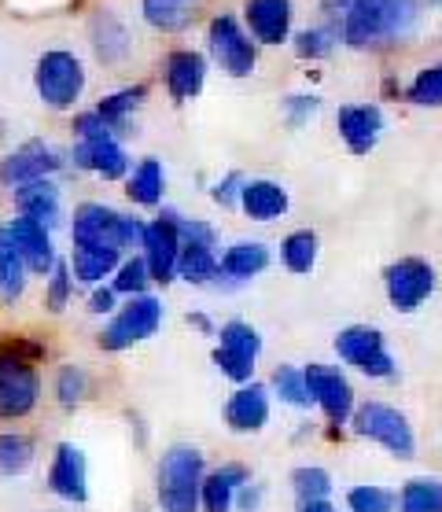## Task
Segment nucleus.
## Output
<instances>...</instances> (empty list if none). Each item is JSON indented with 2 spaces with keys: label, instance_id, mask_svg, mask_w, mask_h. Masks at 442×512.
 <instances>
[{
  "label": "nucleus",
  "instance_id": "f257e3e1",
  "mask_svg": "<svg viewBox=\"0 0 442 512\" xmlns=\"http://www.w3.org/2000/svg\"><path fill=\"white\" fill-rule=\"evenodd\" d=\"M420 0H354L343 15V41L350 48H380L413 34Z\"/></svg>",
  "mask_w": 442,
  "mask_h": 512
},
{
  "label": "nucleus",
  "instance_id": "f03ea898",
  "mask_svg": "<svg viewBox=\"0 0 442 512\" xmlns=\"http://www.w3.org/2000/svg\"><path fill=\"white\" fill-rule=\"evenodd\" d=\"M203 454L196 446H170L159 461V509L199 512L203 509Z\"/></svg>",
  "mask_w": 442,
  "mask_h": 512
},
{
  "label": "nucleus",
  "instance_id": "7ed1b4c3",
  "mask_svg": "<svg viewBox=\"0 0 442 512\" xmlns=\"http://www.w3.org/2000/svg\"><path fill=\"white\" fill-rule=\"evenodd\" d=\"M34 89L41 96V104L52 111H67L82 100L85 93V67L82 59L67 52V48H48L37 56L34 67Z\"/></svg>",
  "mask_w": 442,
  "mask_h": 512
},
{
  "label": "nucleus",
  "instance_id": "20e7f679",
  "mask_svg": "<svg viewBox=\"0 0 442 512\" xmlns=\"http://www.w3.org/2000/svg\"><path fill=\"white\" fill-rule=\"evenodd\" d=\"M354 431L369 443L384 446L387 454L395 457H417V435L409 428L406 413H398L395 406L387 402H365V406L354 409Z\"/></svg>",
  "mask_w": 442,
  "mask_h": 512
},
{
  "label": "nucleus",
  "instance_id": "39448f33",
  "mask_svg": "<svg viewBox=\"0 0 442 512\" xmlns=\"http://www.w3.org/2000/svg\"><path fill=\"white\" fill-rule=\"evenodd\" d=\"M339 361H347L350 369H358L369 380H391L395 376V358L384 343V332L369 325H350L336 336Z\"/></svg>",
  "mask_w": 442,
  "mask_h": 512
},
{
  "label": "nucleus",
  "instance_id": "423d86ee",
  "mask_svg": "<svg viewBox=\"0 0 442 512\" xmlns=\"http://www.w3.org/2000/svg\"><path fill=\"white\" fill-rule=\"evenodd\" d=\"M163 325V303L155 295H133L115 317L111 325L100 332V347L104 350H126L133 343L152 339Z\"/></svg>",
  "mask_w": 442,
  "mask_h": 512
},
{
  "label": "nucleus",
  "instance_id": "0eeeda50",
  "mask_svg": "<svg viewBox=\"0 0 442 512\" xmlns=\"http://www.w3.org/2000/svg\"><path fill=\"white\" fill-rule=\"evenodd\" d=\"M41 398V376L34 361L0 354V420H23Z\"/></svg>",
  "mask_w": 442,
  "mask_h": 512
},
{
  "label": "nucleus",
  "instance_id": "6e6552de",
  "mask_svg": "<svg viewBox=\"0 0 442 512\" xmlns=\"http://www.w3.org/2000/svg\"><path fill=\"white\" fill-rule=\"evenodd\" d=\"M74 247H96V251H126V214L104 207V203H82L70 222Z\"/></svg>",
  "mask_w": 442,
  "mask_h": 512
},
{
  "label": "nucleus",
  "instance_id": "1a4fd4ad",
  "mask_svg": "<svg viewBox=\"0 0 442 512\" xmlns=\"http://www.w3.org/2000/svg\"><path fill=\"white\" fill-rule=\"evenodd\" d=\"M384 288L387 303L395 306L398 314H413L435 291V269L424 258H398L384 269Z\"/></svg>",
  "mask_w": 442,
  "mask_h": 512
},
{
  "label": "nucleus",
  "instance_id": "9d476101",
  "mask_svg": "<svg viewBox=\"0 0 442 512\" xmlns=\"http://www.w3.org/2000/svg\"><path fill=\"white\" fill-rule=\"evenodd\" d=\"M140 255L152 269V280H159V284L177 280V262H181V214L177 210L166 207L155 222H148Z\"/></svg>",
  "mask_w": 442,
  "mask_h": 512
},
{
  "label": "nucleus",
  "instance_id": "9b49d317",
  "mask_svg": "<svg viewBox=\"0 0 442 512\" xmlns=\"http://www.w3.org/2000/svg\"><path fill=\"white\" fill-rule=\"evenodd\" d=\"M207 45H210L214 63H218L229 78H247V74H255V63H258L255 41L240 30V23H236L233 15H218V19H210Z\"/></svg>",
  "mask_w": 442,
  "mask_h": 512
},
{
  "label": "nucleus",
  "instance_id": "f8f14e48",
  "mask_svg": "<svg viewBox=\"0 0 442 512\" xmlns=\"http://www.w3.org/2000/svg\"><path fill=\"white\" fill-rule=\"evenodd\" d=\"M214 229L196 218H181V262H177V277L188 284H210L218 277V255H214Z\"/></svg>",
  "mask_w": 442,
  "mask_h": 512
},
{
  "label": "nucleus",
  "instance_id": "ddd939ff",
  "mask_svg": "<svg viewBox=\"0 0 442 512\" xmlns=\"http://www.w3.org/2000/svg\"><path fill=\"white\" fill-rule=\"evenodd\" d=\"M63 170V155L56 148H48L41 140H30L23 148H15L0 159V185L4 188H23L34 185V181H45V177L59 174Z\"/></svg>",
  "mask_w": 442,
  "mask_h": 512
},
{
  "label": "nucleus",
  "instance_id": "4468645a",
  "mask_svg": "<svg viewBox=\"0 0 442 512\" xmlns=\"http://www.w3.org/2000/svg\"><path fill=\"white\" fill-rule=\"evenodd\" d=\"M303 373H306V387L314 395V406L325 409V417L332 424H347L354 417V387H350L347 376L339 373V369H332V365H321V361L306 365Z\"/></svg>",
  "mask_w": 442,
  "mask_h": 512
},
{
  "label": "nucleus",
  "instance_id": "2eb2a0df",
  "mask_svg": "<svg viewBox=\"0 0 442 512\" xmlns=\"http://www.w3.org/2000/svg\"><path fill=\"white\" fill-rule=\"evenodd\" d=\"M48 490L67 505H85V498H89V461H85L82 446H56L52 465H48Z\"/></svg>",
  "mask_w": 442,
  "mask_h": 512
},
{
  "label": "nucleus",
  "instance_id": "dca6fc26",
  "mask_svg": "<svg viewBox=\"0 0 442 512\" xmlns=\"http://www.w3.org/2000/svg\"><path fill=\"white\" fill-rule=\"evenodd\" d=\"M8 233H12L15 247H19V255H23L26 269L37 273V277H52V269H56V247H52V229L34 218H12L8 222Z\"/></svg>",
  "mask_w": 442,
  "mask_h": 512
},
{
  "label": "nucleus",
  "instance_id": "f3484780",
  "mask_svg": "<svg viewBox=\"0 0 442 512\" xmlns=\"http://www.w3.org/2000/svg\"><path fill=\"white\" fill-rule=\"evenodd\" d=\"M70 159H74V166H82V170H93V174H100L104 181H118V177L129 174L126 148L118 144L115 133H100V137L78 140Z\"/></svg>",
  "mask_w": 442,
  "mask_h": 512
},
{
  "label": "nucleus",
  "instance_id": "a211bd4d",
  "mask_svg": "<svg viewBox=\"0 0 442 512\" xmlns=\"http://www.w3.org/2000/svg\"><path fill=\"white\" fill-rule=\"evenodd\" d=\"M336 126H339V137H343V144H347L350 152L369 155L376 148L380 133H384V115H380V107L376 104H350V107H339Z\"/></svg>",
  "mask_w": 442,
  "mask_h": 512
},
{
  "label": "nucleus",
  "instance_id": "6ab92c4d",
  "mask_svg": "<svg viewBox=\"0 0 442 512\" xmlns=\"http://www.w3.org/2000/svg\"><path fill=\"white\" fill-rule=\"evenodd\" d=\"M203 82H207V59L196 48H174L166 56V89L174 100H196L203 93Z\"/></svg>",
  "mask_w": 442,
  "mask_h": 512
},
{
  "label": "nucleus",
  "instance_id": "aec40b11",
  "mask_svg": "<svg viewBox=\"0 0 442 512\" xmlns=\"http://www.w3.org/2000/svg\"><path fill=\"white\" fill-rule=\"evenodd\" d=\"M244 19L262 45H280L291 34V0H247Z\"/></svg>",
  "mask_w": 442,
  "mask_h": 512
},
{
  "label": "nucleus",
  "instance_id": "412c9836",
  "mask_svg": "<svg viewBox=\"0 0 442 512\" xmlns=\"http://www.w3.org/2000/svg\"><path fill=\"white\" fill-rule=\"evenodd\" d=\"M269 420V391L262 384H240V391H233V398L225 402V424L240 435L262 431Z\"/></svg>",
  "mask_w": 442,
  "mask_h": 512
},
{
  "label": "nucleus",
  "instance_id": "4be33fe9",
  "mask_svg": "<svg viewBox=\"0 0 442 512\" xmlns=\"http://www.w3.org/2000/svg\"><path fill=\"white\" fill-rule=\"evenodd\" d=\"M240 210L251 222H277L288 214V188L269 181V177H255L240 192Z\"/></svg>",
  "mask_w": 442,
  "mask_h": 512
},
{
  "label": "nucleus",
  "instance_id": "5701e85b",
  "mask_svg": "<svg viewBox=\"0 0 442 512\" xmlns=\"http://www.w3.org/2000/svg\"><path fill=\"white\" fill-rule=\"evenodd\" d=\"M251 483L244 465H221L203 479V512H229L236 505V490Z\"/></svg>",
  "mask_w": 442,
  "mask_h": 512
},
{
  "label": "nucleus",
  "instance_id": "b1692460",
  "mask_svg": "<svg viewBox=\"0 0 442 512\" xmlns=\"http://www.w3.org/2000/svg\"><path fill=\"white\" fill-rule=\"evenodd\" d=\"M15 207H19V214L23 218H34V222L41 225H52L59 222V188L52 177H45V181H34V185H23L15 188Z\"/></svg>",
  "mask_w": 442,
  "mask_h": 512
},
{
  "label": "nucleus",
  "instance_id": "393cba45",
  "mask_svg": "<svg viewBox=\"0 0 442 512\" xmlns=\"http://www.w3.org/2000/svg\"><path fill=\"white\" fill-rule=\"evenodd\" d=\"M199 0H140V15L144 23L159 30V34H181L196 19Z\"/></svg>",
  "mask_w": 442,
  "mask_h": 512
},
{
  "label": "nucleus",
  "instance_id": "a878e982",
  "mask_svg": "<svg viewBox=\"0 0 442 512\" xmlns=\"http://www.w3.org/2000/svg\"><path fill=\"white\" fill-rule=\"evenodd\" d=\"M89 34H93V52L104 59V63H122V59L129 56V48H133L126 23H122L115 12H107V8L93 19Z\"/></svg>",
  "mask_w": 442,
  "mask_h": 512
},
{
  "label": "nucleus",
  "instance_id": "bb28decb",
  "mask_svg": "<svg viewBox=\"0 0 442 512\" xmlns=\"http://www.w3.org/2000/svg\"><path fill=\"white\" fill-rule=\"evenodd\" d=\"M26 262L19 255V247H15L12 233H8V225H0V303H19L26 291Z\"/></svg>",
  "mask_w": 442,
  "mask_h": 512
},
{
  "label": "nucleus",
  "instance_id": "cd10ccee",
  "mask_svg": "<svg viewBox=\"0 0 442 512\" xmlns=\"http://www.w3.org/2000/svg\"><path fill=\"white\" fill-rule=\"evenodd\" d=\"M221 273L218 277H229V280H251L258 277L262 269L269 266V247L258 244V240H240L233 244L225 255L218 258Z\"/></svg>",
  "mask_w": 442,
  "mask_h": 512
},
{
  "label": "nucleus",
  "instance_id": "c85d7f7f",
  "mask_svg": "<svg viewBox=\"0 0 442 512\" xmlns=\"http://www.w3.org/2000/svg\"><path fill=\"white\" fill-rule=\"evenodd\" d=\"M163 188H166V174L159 159H140V166L126 181L129 199L140 203V207H159L163 203Z\"/></svg>",
  "mask_w": 442,
  "mask_h": 512
},
{
  "label": "nucleus",
  "instance_id": "c756f323",
  "mask_svg": "<svg viewBox=\"0 0 442 512\" xmlns=\"http://www.w3.org/2000/svg\"><path fill=\"white\" fill-rule=\"evenodd\" d=\"M118 266H122V255H118V251L74 247V255H70V273H74V280H82V284H100L104 277L118 273Z\"/></svg>",
  "mask_w": 442,
  "mask_h": 512
},
{
  "label": "nucleus",
  "instance_id": "7c9ffc66",
  "mask_svg": "<svg viewBox=\"0 0 442 512\" xmlns=\"http://www.w3.org/2000/svg\"><path fill=\"white\" fill-rule=\"evenodd\" d=\"M37 457V446L30 435H19V431H4L0 435V479H15L26 476L30 465Z\"/></svg>",
  "mask_w": 442,
  "mask_h": 512
},
{
  "label": "nucleus",
  "instance_id": "2f4dec72",
  "mask_svg": "<svg viewBox=\"0 0 442 512\" xmlns=\"http://www.w3.org/2000/svg\"><path fill=\"white\" fill-rule=\"evenodd\" d=\"M144 96H148V89H144V85H129V89H118V93L104 96V100H100L93 111L104 118L107 126L115 129V133H122V129H126V122H129V115H133V111L144 104Z\"/></svg>",
  "mask_w": 442,
  "mask_h": 512
},
{
  "label": "nucleus",
  "instance_id": "473e14b6",
  "mask_svg": "<svg viewBox=\"0 0 442 512\" xmlns=\"http://www.w3.org/2000/svg\"><path fill=\"white\" fill-rule=\"evenodd\" d=\"M398 512H442V479L417 476L398 494Z\"/></svg>",
  "mask_w": 442,
  "mask_h": 512
},
{
  "label": "nucleus",
  "instance_id": "72a5a7b5",
  "mask_svg": "<svg viewBox=\"0 0 442 512\" xmlns=\"http://www.w3.org/2000/svg\"><path fill=\"white\" fill-rule=\"evenodd\" d=\"M280 258H284V266H288L291 273H299V277L314 273L317 233H310V229H295V233H288L284 236V244H280Z\"/></svg>",
  "mask_w": 442,
  "mask_h": 512
},
{
  "label": "nucleus",
  "instance_id": "f704fd0d",
  "mask_svg": "<svg viewBox=\"0 0 442 512\" xmlns=\"http://www.w3.org/2000/svg\"><path fill=\"white\" fill-rule=\"evenodd\" d=\"M273 391H277V398L284 406H295V409L314 406V395L306 387V373L295 369V365H280L277 373H273Z\"/></svg>",
  "mask_w": 442,
  "mask_h": 512
},
{
  "label": "nucleus",
  "instance_id": "c9c22d12",
  "mask_svg": "<svg viewBox=\"0 0 442 512\" xmlns=\"http://www.w3.org/2000/svg\"><path fill=\"white\" fill-rule=\"evenodd\" d=\"M291 490H295L299 505L328 501V494H332V476H328L325 468L303 465V468H295V472H291Z\"/></svg>",
  "mask_w": 442,
  "mask_h": 512
},
{
  "label": "nucleus",
  "instance_id": "e433bc0d",
  "mask_svg": "<svg viewBox=\"0 0 442 512\" xmlns=\"http://www.w3.org/2000/svg\"><path fill=\"white\" fill-rule=\"evenodd\" d=\"M343 37V26L339 23H325V26H310L303 34L295 37V52L303 59H325L332 56L336 41Z\"/></svg>",
  "mask_w": 442,
  "mask_h": 512
},
{
  "label": "nucleus",
  "instance_id": "4c0bfd02",
  "mask_svg": "<svg viewBox=\"0 0 442 512\" xmlns=\"http://www.w3.org/2000/svg\"><path fill=\"white\" fill-rule=\"evenodd\" d=\"M347 509L350 512H395L398 494L387 487H376V483H361V487H350Z\"/></svg>",
  "mask_w": 442,
  "mask_h": 512
},
{
  "label": "nucleus",
  "instance_id": "58836bf2",
  "mask_svg": "<svg viewBox=\"0 0 442 512\" xmlns=\"http://www.w3.org/2000/svg\"><path fill=\"white\" fill-rule=\"evenodd\" d=\"M218 339H221L218 347L247 354V358H255V361H258V354H262V336H258L247 321H225V325L218 328Z\"/></svg>",
  "mask_w": 442,
  "mask_h": 512
},
{
  "label": "nucleus",
  "instance_id": "ea45409f",
  "mask_svg": "<svg viewBox=\"0 0 442 512\" xmlns=\"http://www.w3.org/2000/svg\"><path fill=\"white\" fill-rule=\"evenodd\" d=\"M89 395V373L82 365H63L56 373V398L63 409L82 406V398Z\"/></svg>",
  "mask_w": 442,
  "mask_h": 512
},
{
  "label": "nucleus",
  "instance_id": "a19ab883",
  "mask_svg": "<svg viewBox=\"0 0 442 512\" xmlns=\"http://www.w3.org/2000/svg\"><path fill=\"white\" fill-rule=\"evenodd\" d=\"M148 280H152V269H148L144 255H133L118 266L111 288H115L118 295H129V299H133V295H148Z\"/></svg>",
  "mask_w": 442,
  "mask_h": 512
},
{
  "label": "nucleus",
  "instance_id": "79ce46f5",
  "mask_svg": "<svg viewBox=\"0 0 442 512\" xmlns=\"http://www.w3.org/2000/svg\"><path fill=\"white\" fill-rule=\"evenodd\" d=\"M409 100L417 107H442V63L420 70L409 85Z\"/></svg>",
  "mask_w": 442,
  "mask_h": 512
},
{
  "label": "nucleus",
  "instance_id": "37998d69",
  "mask_svg": "<svg viewBox=\"0 0 442 512\" xmlns=\"http://www.w3.org/2000/svg\"><path fill=\"white\" fill-rule=\"evenodd\" d=\"M70 295H74V273H70V262H56L52 277H48L45 288V303L52 314H63L70 306Z\"/></svg>",
  "mask_w": 442,
  "mask_h": 512
},
{
  "label": "nucleus",
  "instance_id": "c03bdc74",
  "mask_svg": "<svg viewBox=\"0 0 442 512\" xmlns=\"http://www.w3.org/2000/svg\"><path fill=\"white\" fill-rule=\"evenodd\" d=\"M214 365L221 369V376H229V380H236V384H247L251 373H255V358L236 354V350H225V347L214 350Z\"/></svg>",
  "mask_w": 442,
  "mask_h": 512
},
{
  "label": "nucleus",
  "instance_id": "a18cd8bd",
  "mask_svg": "<svg viewBox=\"0 0 442 512\" xmlns=\"http://www.w3.org/2000/svg\"><path fill=\"white\" fill-rule=\"evenodd\" d=\"M247 185V177L244 174H229V177H221L218 185L210 188V196H214V203H221V207H240V192H244Z\"/></svg>",
  "mask_w": 442,
  "mask_h": 512
},
{
  "label": "nucleus",
  "instance_id": "49530a36",
  "mask_svg": "<svg viewBox=\"0 0 442 512\" xmlns=\"http://www.w3.org/2000/svg\"><path fill=\"white\" fill-rule=\"evenodd\" d=\"M317 107H321V100L317 96H288L284 100V115H288V126H303L306 118L317 115Z\"/></svg>",
  "mask_w": 442,
  "mask_h": 512
},
{
  "label": "nucleus",
  "instance_id": "de8ad7c7",
  "mask_svg": "<svg viewBox=\"0 0 442 512\" xmlns=\"http://www.w3.org/2000/svg\"><path fill=\"white\" fill-rule=\"evenodd\" d=\"M100 133H115V129L107 126V122L100 115H96V111H82V115L74 118V137H78V140L100 137Z\"/></svg>",
  "mask_w": 442,
  "mask_h": 512
},
{
  "label": "nucleus",
  "instance_id": "09e8293b",
  "mask_svg": "<svg viewBox=\"0 0 442 512\" xmlns=\"http://www.w3.org/2000/svg\"><path fill=\"white\" fill-rule=\"evenodd\" d=\"M262 498H266V487H262V483H244V487L236 490V509H240V512H258Z\"/></svg>",
  "mask_w": 442,
  "mask_h": 512
},
{
  "label": "nucleus",
  "instance_id": "8fccbe9b",
  "mask_svg": "<svg viewBox=\"0 0 442 512\" xmlns=\"http://www.w3.org/2000/svg\"><path fill=\"white\" fill-rule=\"evenodd\" d=\"M115 288H96L93 299H89V310L93 314H115Z\"/></svg>",
  "mask_w": 442,
  "mask_h": 512
},
{
  "label": "nucleus",
  "instance_id": "3c124183",
  "mask_svg": "<svg viewBox=\"0 0 442 512\" xmlns=\"http://www.w3.org/2000/svg\"><path fill=\"white\" fill-rule=\"evenodd\" d=\"M350 4H354V0H321V12H325L328 19H339V15L350 12Z\"/></svg>",
  "mask_w": 442,
  "mask_h": 512
},
{
  "label": "nucleus",
  "instance_id": "603ef678",
  "mask_svg": "<svg viewBox=\"0 0 442 512\" xmlns=\"http://www.w3.org/2000/svg\"><path fill=\"white\" fill-rule=\"evenodd\" d=\"M188 325H196L199 332H207V336H218V328L210 325V317H207V314H188Z\"/></svg>",
  "mask_w": 442,
  "mask_h": 512
},
{
  "label": "nucleus",
  "instance_id": "864d4df0",
  "mask_svg": "<svg viewBox=\"0 0 442 512\" xmlns=\"http://www.w3.org/2000/svg\"><path fill=\"white\" fill-rule=\"evenodd\" d=\"M299 512H339V509H332L328 501H310V505H299Z\"/></svg>",
  "mask_w": 442,
  "mask_h": 512
},
{
  "label": "nucleus",
  "instance_id": "5fc2aeb1",
  "mask_svg": "<svg viewBox=\"0 0 442 512\" xmlns=\"http://www.w3.org/2000/svg\"><path fill=\"white\" fill-rule=\"evenodd\" d=\"M431 4H442V0H431Z\"/></svg>",
  "mask_w": 442,
  "mask_h": 512
}]
</instances>
